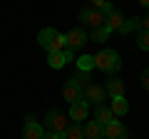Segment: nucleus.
Masks as SVG:
<instances>
[{
  "label": "nucleus",
  "mask_w": 149,
  "mask_h": 139,
  "mask_svg": "<svg viewBox=\"0 0 149 139\" xmlns=\"http://www.w3.org/2000/svg\"><path fill=\"white\" fill-rule=\"evenodd\" d=\"M95 67L102 70L104 75H114V72H119V67H122V57H119V52H114V50H100V52L95 55Z\"/></svg>",
  "instance_id": "obj_1"
},
{
  "label": "nucleus",
  "mask_w": 149,
  "mask_h": 139,
  "mask_svg": "<svg viewBox=\"0 0 149 139\" xmlns=\"http://www.w3.org/2000/svg\"><path fill=\"white\" fill-rule=\"evenodd\" d=\"M80 22L85 27H90V30H97V27H102L107 22V17H104L102 10H97V8H92V5H85L80 10Z\"/></svg>",
  "instance_id": "obj_2"
},
{
  "label": "nucleus",
  "mask_w": 149,
  "mask_h": 139,
  "mask_svg": "<svg viewBox=\"0 0 149 139\" xmlns=\"http://www.w3.org/2000/svg\"><path fill=\"white\" fill-rule=\"evenodd\" d=\"M67 119L70 117H65L62 112H60V109H50L47 112V117H45V132H55V134H62L65 129H67Z\"/></svg>",
  "instance_id": "obj_3"
},
{
  "label": "nucleus",
  "mask_w": 149,
  "mask_h": 139,
  "mask_svg": "<svg viewBox=\"0 0 149 139\" xmlns=\"http://www.w3.org/2000/svg\"><path fill=\"white\" fill-rule=\"evenodd\" d=\"M82 97H85V102L90 104V107H97V104H104L107 92H104V87H102V85H97V82H90V87L82 92Z\"/></svg>",
  "instance_id": "obj_4"
},
{
  "label": "nucleus",
  "mask_w": 149,
  "mask_h": 139,
  "mask_svg": "<svg viewBox=\"0 0 149 139\" xmlns=\"http://www.w3.org/2000/svg\"><path fill=\"white\" fill-rule=\"evenodd\" d=\"M90 40V35H87L85 27H74V30H70L67 35H65V42H67L70 50H77V47H85V42Z\"/></svg>",
  "instance_id": "obj_5"
},
{
  "label": "nucleus",
  "mask_w": 149,
  "mask_h": 139,
  "mask_svg": "<svg viewBox=\"0 0 149 139\" xmlns=\"http://www.w3.org/2000/svg\"><path fill=\"white\" fill-rule=\"evenodd\" d=\"M42 134H45L42 124L30 114V117L25 119V127H22V139H42Z\"/></svg>",
  "instance_id": "obj_6"
},
{
  "label": "nucleus",
  "mask_w": 149,
  "mask_h": 139,
  "mask_svg": "<svg viewBox=\"0 0 149 139\" xmlns=\"http://www.w3.org/2000/svg\"><path fill=\"white\" fill-rule=\"evenodd\" d=\"M129 132L119 119H112L109 124H104V139H127Z\"/></svg>",
  "instance_id": "obj_7"
},
{
  "label": "nucleus",
  "mask_w": 149,
  "mask_h": 139,
  "mask_svg": "<svg viewBox=\"0 0 149 139\" xmlns=\"http://www.w3.org/2000/svg\"><path fill=\"white\" fill-rule=\"evenodd\" d=\"M74 60V55H72V50L70 47H65L62 52H50V57H47V65L52 70H60V67H65L67 62H72Z\"/></svg>",
  "instance_id": "obj_8"
},
{
  "label": "nucleus",
  "mask_w": 149,
  "mask_h": 139,
  "mask_svg": "<svg viewBox=\"0 0 149 139\" xmlns=\"http://www.w3.org/2000/svg\"><path fill=\"white\" fill-rule=\"evenodd\" d=\"M87 114H90V104H87L85 99L74 102V104H70V119H72L74 124H80L82 119H87Z\"/></svg>",
  "instance_id": "obj_9"
},
{
  "label": "nucleus",
  "mask_w": 149,
  "mask_h": 139,
  "mask_svg": "<svg viewBox=\"0 0 149 139\" xmlns=\"http://www.w3.org/2000/svg\"><path fill=\"white\" fill-rule=\"evenodd\" d=\"M62 97H65V102H67V104H74V102L85 99V97H82V90H80V87H74L70 80L62 85Z\"/></svg>",
  "instance_id": "obj_10"
},
{
  "label": "nucleus",
  "mask_w": 149,
  "mask_h": 139,
  "mask_svg": "<svg viewBox=\"0 0 149 139\" xmlns=\"http://www.w3.org/2000/svg\"><path fill=\"white\" fill-rule=\"evenodd\" d=\"M82 129H85V139H104V127L95 119H90Z\"/></svg>",
  "instance_id": "obj_11"
},
{
  "label": "nucleus",
  "mask_w": 149,
  "mask_h": 139,
  "mask_svg": "<svg viewBox=\"0 0 149 139\" xmlns=\"http://www.w3.org/2000/svg\"><path fill=\"white\" fill-rule=\"evenodd\" d=\"M104 92L114 99V97H124V80H119V77H112L109 82L104 85Z\"/></svg>",
  "instance_id": "obj_12"
},
{
  "label": "nucleus",
  "mask_w": 149,
  "mask_h": 139,
  "mask_svg": "<svg viewBox=\"0 0 149 139\" xmlns=\"http://www.w3.org/2000/svg\"><path fill=\"white\" fill-rule=\"evenodd\" d=\"M112 119H114V114H112V109L107 107V104H97L95 107V122H100L102 127H104V124H109Z\"/></svg>",
  "instance_id": "obj_13"
},
{
  "label": "nucleus",
  "mask_w": 149,
  "mask_h": 139,
  "mask_svg": "<svg viewBox=\"0 0 149 139\" xmlns=\"http://www.w3.org/2000/svg\"><path fill=\"white\" fill-rule=\"evenodd\" d=\"M109 109H112V114H114V117H124V114L129 112V102L124 99V97H114V99H112V104H109Z\"/></svg>",
  "instance_id": "obj_14"
},
{
  "label": "nucleus",
  "mask_w": 149,
  "mask_h": 139,
  "mask_svg": "<svg viewBox=\"0 0 149 139\" xmlns=\"http://www.w3.org/2000/svg\"><path fill=\"white\" fill-rule=\"evenodd\" d=\"M70 82H72L74 87H80V90L85 92L87 87H90V82H92V77H90V72H80V70H77V72H74V75L70 77Z\"/></svg>",
  "instance_id": "obj_15"
},
{
  "label": "nucleus",
  "mask_w": 149,
  "mask_h": 139,
  "mask_svg": "<svg viewBox=\"0 0 149 139\" xmlns=\"http://www.w3.org/2000/svg\"><path fill=\"white\" fill-rule=\"evenodd\" d=\"M62 139H85V129H82V124H67V129H65L62 134H60Z\"/></svg>",
  "instance_id": "obj_16"
},
{
  "label": "nucleus",
  "mask_w": 149,
  "mask_h": 139,
  "mask_svg": "<svg viewBox=\"0 0 149 139\" xmlns=\"http://www.w3.org/2000/svg\"><path fill=\"white\" fill-rule=\"evenodd\" d=\"M55 35H57V30H55V27H42V30L37 32V45H40V47H47V45L52 42Z\"/></svg>",
  "instance_id": "obj_17"
},
{
  "label": "nucleus",
  "mask_w": 149,
  "mask_h": 139,
  "mask_svg": "<svg viewBox=\"0 0 149 139\" xmlns=\"http://www.w3.org/2000/svg\"><path fill=\"white\" fill-rule=\"evenodd\" d=\"M74 62H77V70H80V72H92V70H95V55H82V57H77Z\"/></svg>",
  "instance_id": "obj_18"
},
{
  "label": "nucleus",
  "mask_w": 149,
  "mask_h": 139,
  "mask_svg": "<svg viewBox=\"0 0 149 139\" xmlns=\"http://www.w3.org/2000/svg\"><path fill=\"white\" fill-rule=\"evenodd\" d=\"M65 47H67V42H65V35H62V32H57V35L52 38V42H50L45 50H47V55H50V52H62Z\"/></svg>",
  "instance_id": "obj_19"
},
{
  "label": "nucleus",
  "mask_w": 149,
  "mask_h": 139,
  "mask_svg": "<svg viewBox=\"0 0 149 139\" xmlns=\"http://www.w3.org/2000/svg\"><path fill=\"white\" fill-rule=\"evenodd\" d=\"M109 35H112V30L107 27V22H104L102 27H97V30H92V32H90V40H92V42H104Z\"/></svg>",
  "instance_id": "obj_20"
},
{
  "label": "nucleus",
  "mask_w": 149,
  "mask_h": 139,
  "mask_svg": "<svg viewBox=\"0 0 149 139\" xmlns=\"http://www.w3.org/2000/svg\"><path fill=\"white\" fill-rule=\"evenodd\" d=\"M137 47L144 50V52H149V30H139V35H137Z\"/></svg>",
  "instance_id": "obj_21"
},
{
  "label": "nucleus",
  "mask_w": 149,
  "mask_h": 139,
  "mask_svg": "<svg viewBox=\"0 0 149 139\" xmlns=\"http://www.w3.org/2000/svg\"><path fill=\"white\" fill-rule=\"evenodd\" d=\"M142 87H144V90L149 92V67H147V70L142 72Z\"/></svg>",
  "instance_id": "obj_22"
},
{
  "label": "nucleus",
  "mask_w": 149,
  "mask_h": 139,
  "mask_svg": "<svg viewBox=\"0 0 149 139\" xmlns=\"http://www.w3.org/2000/svg\"><path fill=\"white\" fill-rule=\"evenodd\" d=\"M109 0H92V8H97V10H102V8L107 5Z\"/></svg>",
  "instance_id": "obj_23"
},
{
  "label": "nucleus",
  "mask_w": 149,
  "mask_h": 139,
  "mask_svg": "<svg viewBox=\"0 0 149 139\" xmlns=\"http://www.w3.org/2000/svg\"><path fill=\"white\" fill-rule=\"evenodd\" d=\"M42 139H62V137H60V134H55V132H45Z\"/></svg>",
  "instance_id": "obj_24"
},
{
  "label": "nucleus",
  "mask_w": 149,
  "mask_h": 139,
  "mask_svg": "<svg viewBox=\"0 0 149 139\" xmlns=\"http://www.w3.org/2000/svg\"><path fill=\"white\" fill-rule=\"evenodd\" d=\"M142 30H149V15L142 17Z\"/></svg>",
  "instance_id": "obj_25"
},
{
  "label": "nucleus",
  "mask_w": 149,
  "mask_h": 139,
  "mask_svg": "<svg viewBox=\"0 0 149 139\" xmlns=\"http://www.w3.org/2000/svg\"><path fill=\"white\" fill-rule=\"evenodd\" d=\"M139 3H142V5H144V8H149V0H139Z\"/></svg>",
  "instance_id": "obj_26"
}]
</instances>
